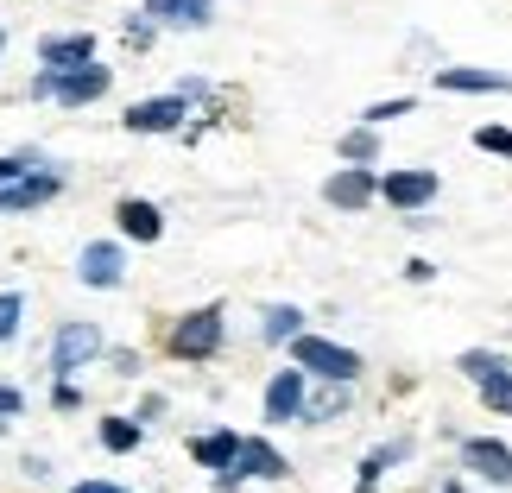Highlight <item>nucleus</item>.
<instances>
[{
    "label": "nucleus",
    "mask_w": 512,
    "mask_h": 493,
    "mask_svg": "<svg viewBox=\"0 0 512 493\" xmlns=\"http://www.w3.org/2000/svg\"><path fill=\"white\" fill-rule=\"evenodd\" d=\"M228 342V310L222 304H196L184 317L159 323V354L165 361H215Z\"/></svg>",
    "instance_id": "f257e3e1"
},
{
    "label": "nucleus",
    "mask_w": 512,
    "mask_h": 493,
    "mask_svg": "<svg viewBox=\"0 0 512 493\" xmlns=\"http://www.w3.org/2000/svg\"><path fill=\"white\" fill-rule=\"evenodd\" d=\"M51 405L57 411H76V405H83V386H76V380H57L51 386Z\"/></svg>",
    "instance_id": "c756f323"
},
{
    "label": "nucleus",
    "mask_w": 512,
    "mask_h": 493,
    "mask_svg": "<svg viewBox=\"0 0 512 493\" xmlns=\"http://www.w3.org/2000/svg\"><path fill=\"white\" fill-rule=\"evenodd\" d=\"M373 152H380V133L373 127H354L336 140V159H348V165H373Z\"/></svg>",
    "instance_id": "412c9836"
},
{
    "label": "nucleus",
    "mask_w": 512,
    "mask_h": 493,
    "mask_svg": "<svg viewBox=\"0 0 512 493\" xmlns=\"http://www.w3.org/2000/svg\"><path fill=\"white\" fill-rule=\"evenodd\" d=\"M70 493H127V487H114V481H76Z\"/></svg>",
    "instance_id": "f704fd0d"
},
{
    "label": "nucleus",
    "mask_w": 512,
    "mask_h": 493,
    "mask_svg": "<svg viewBox=\"0 0 512 493\" xmlns=\"http://www.w3.org/2000/svg\"><path fill=\"white\" fill-rule=\"evenodd\" d=\"M114 89V70L95 57V64H83V70H64L57 76V89H51V102L57 108H89V102H102V95Z\"/></svg>",
    "instance_id": "39448f33"
},
{
    "label": "nucleus",
    "mask_w": 512,
    "mask_h": 493,
    "mask_svg": "<svg viewBox=\"0 0 512 493\" xmlns=\"http://www.w3.org/2000/svg\"><path fill=\"white\" fill-rule=\"evenodd\" d=\"M373 196H386L392 209H424V203H437V171H380Z\"/></svg>",
    "instance_id": "0eeeda50"
},
{
    "label": "nucleus",
    "mask_w": 512,
    "mask_h": 493,
    "mask_svg": "<svg viewBox=\"0 0 512 493\" xmlns=\"http://www.w3.org/2000/svg\"><path fill=\"white\" fill-rule=\"evenodd\" d=\"M411 108H418V102H411V95H392V102H373V108L361 114V121H367L373 133H380L386 121H399V114H411Z\"/></svg>",
    "instance_id": "a878e982"
},
{
    "label": "nucleus",
    "mask_w": 512,
    "mask_h": 493,
    "mask_svg": "<svg viewBox=\"0 0 512 493\" xmlns=\"http://www.w3.org/2000/svg\"><path fill=\"white\" fill-rule=\"evenodd\" d=\"M108 361H114L121 380H133V373H140V348H108Z\"/></svg>",
    "instance_id": "2f4dec72"
},
{
    "label": "nucleus",
    "mask_w": 512,
    "mask_h": 493,
    "mask_svg": "<svg viewBox=\"0 0 512 493\" xmlns=\"http://www.w3.org/2000/svg\"><path fill=\"white\" fill-rule=\"evenodd\" d=\"M234 456H241V437H234V430H215V437H196L190 443V462H203L209 475H228Z\"/></svg>",
    "instance_id": "a211bd4d"
},
{
    "label": "nucleus",
    "mask_w": 512,
    "mask_h": 493,
    "mask_svg": "<svg viewBox=\"0 0 512 493\" xmlns=\"http://www.w3.org/2000/svg\"><path fill=\"white\" fill-rule=\"evenodd\" d=\"M348 399H354V386L323 380V392H304V411H298V418H304V424H336L342 411H348Z\"/></svg>",
    "instance_id": "f3484780"
},
{
    "label": "nucleus",
    "mask_w": 512,
    "mask_h": 493,
    "mask_svg": "<svg viewBox=\"0 0 512 493\" xmlns=\"http://www.w3.org/2000/svg\"><path fill=\"white\" fill-rule=\"evenodd\" d=\"M405 279H411V285H430V279H437V266H430V260H411Z\"/></svg>",
    "instance_id": "72a5a7b5"
},
{
    "label": "nucleus",
    "mask_w": 512,
    "mask_h": 493,
    "mask_svg": "<svg viewBox=\"0 0 512 493\" xmlns=\"http://www.w3.org/2000/svg\"><path fill=\"white\" fill-rule=\"evenodd\" d=\"M121 38H127V51H152V38H159V26H152V19H146V13H133Z\"/></svg>",
    "instance_id": "bb28decb"
},
{
    "label": "nucleus",
    "mask_w": 512,
    "mask_h": 493,
    "mask_svg": "<svg viewBox=\"0 0 512 493\" xmlns=\"http://www.w3.org/2000/svg\"><path fill=\"white\" fill-rule=\"evenodd\" d=\"M114 228H121V241H133V247H152V241H165V209L146 203V196H121V203H114Z\"/></svg>",
    "instance_id": "1a4fd4ad"
},
{
    "label": "nucleus",
    "mask_w": 512,
    "mask_h": 493,
    "mask_svg": "<svg viewBox=\"0 0 512 493\" xmlns=\"http://www.w3.org/2000/svg\"><path fill=\"white\" fill-rule=\"evenodd\" d=\"M51 89H57V70H38L26 95H32V102H51Z\"/></svg>",
    "instance_id": "473e14b6"
},
{
    "label": "nucleus",
    "mask_w": 512,
    "mask_h": 493,
    "mask_svg": "<svg viewBox=\"0 0 512 493\" xmlns=\"http://www.w3.org/2000/svg\"><path fill=\"white\" fill-rule=\"evenodd\" d=\"M373 165H342V171H329V184H323V203L329 209H367L373 203Z\"/></svg>",
    "instance_id": "f8f14e48"
},
{
    "label": "nucleus",
    "mask_w": 512,
    "mask_h": 493,
    "mask_svg": "<svg viewBox=\"0 0 512 493\" xmlns=\"http://www.w3.org/2000/svg\"><path fill=\"white\" fill-rule=\"evenodd\" d=\"M437 89H443V95H512V76L456 64V70H437Z\"/></svg>",
    "instance_id": "dca6fc26"
},
{
    "label": "nucleus",
    "mask_w": 512,
    "mask_h": 493,
    "mask_svg": "<svg viewBox=\"0 0 512 493\" xmlns=\"http://www.w3.org/2000/svg\"><path fill=\"white\" fill-rule=\"evenodd\" d=\"M260 335H266V342H298V335H304V310L298 304H272Z\"/></svg>",
    "instance_id": "aec40b11"
},
{
    "label": "nucleus",
    "mask_w": 512,
    "mask_h": 493,
    "mask_svg": "<svg viewBox=\"0 0 512 493\" xmlns=\"http://www.w3.org/2000/svg\"><path fill=\"white\" fill-rule=\"evenodd\" d=\"M184 121H190V102H184V95H152V102H133L121 114L127 133H177Z\"/></svg>",
    "instance_id": "6e6552de"
},
{
    "label": "nucleus",
    "mask_w": 512,
    "mask_h": 493,
    "mask_svg": "<svg viewBox=\"0 0 512 493\" xmlns=\"http://www.w3.org/2000/svg\"><path fill=\"white\" fill-rule=\"evenodd\" d=\"M0 51H7V32H0Z\"/></svg>",
    "instance_id": "c9c22d12"
},
{
    "label": "nucleus",
    "mask_w": 512,
    "mask_h": 493,
    "mask_svg": "<svg viewBox=\"0 0 512 493\" xmlns=\"http://www.w3.org/2000/svg\"><path fill=\"white\" fill-rule=\"evenodd\" d=\"M19 411H26V392H19V386H0V430H7Z\"/></svg>",
    "instance_id": "c85d7f7f"
},
{
    "label": "nucleus",
    "mask_w": 512,
    "mask_h": 493,
    "mask_svg": "<svg viewBox=\"0 0 512 493\" xmlns=\"http://www.w3.org/2000/svg\"><path fill=\"white\" fill-rule=\"evenodd\" d=\"M291 367H298L304 380H342V386L361 380V354L329 342V335H298V342H291Z\"/></svg>",
    "instance_id": "f03ea898"
},
{
    "label": "nucleus",
    "mask_w": 512,
    "mask_h": 493,
    "mask_svg": "<svg viewBox=\"0 0 512 493\" xmlns=\"http://www.w3.org/2000/svg\"><path fill=\"white\" fill-rule=\"evenodd\" d=\"M64 196V171H26L19 184H7L0 190V215H26V209H45V203H57Z\"/></svg>",
    "instance_id": "423d86ee"
},
{
    "label": "nucleus",
    "mask_w": 512,
    "mask_h": 493,
    "mask_svg": "<svg viewBox=\"0 0 512 493\" xmlns=\"http://www.w3.org/2000/svg\"><path fill=\"white\" fill-rule=\"evenodd\" d=\"M475 146L494 152V159H512V133L506 127H475Z\"/></svg>",
    "instance_id": "cd10ccee"
},
{
    "label": "nucleus",
    "mask_w": 512,
    "mask_h": 493,
    "mask_svg": "<svg viewBox=\"0 0 512 493\" xmlns=\"http://www.w3.org/2000/svg\"><path fill=\"white\" fill-rule=\"evenodd\" d=\"M380 475H386V462H380V449H373V456L361 462V481H354V493H373V487H380Z\"/></svg>",
    "instance_id": "7c9ffc66"
},
{
    "label": "nucleus",
    "mask_w": 512,
    "mask_h": 493,
    "mask_svg": "<svg viewBox=\"0 0 512 493\" xmlns=\"http://www.w3.org/2000/svg\"><path fill=\"white\" fill-rule=\"evenodd\" d=\"M234 475L241 481H285L291 475V462L272 449L266 437H241V456H234Z\"/></svg>",
    "instance_id": "2eb2a0df"
},
{
    "label": "nucleus",
    "mask_w": 512,
    "mask_h": 493,
    "mask_svg": "<svg viewBox=\"0 0 512 493\" xmlns=\"http://www.w3.org/2000/svg\"><path fill=\"white\" fill-rule=\"evenodd\" d=\"M481 399H487V411H500V418H512V367H500V373H481Z\"/></svg>",
    "instance_id": "4be33fe9"
},
{
    "label": "nucleus",
    "mask_w": 512,
    "mask_h": 493,
    "mask_svg": "<svg viewBox=\"0 0 512 493\" xmlns=\"http://www.w3.org/2000/svg\"><path fill=\"white\" fill-rule=\"evenodd\" d=\"M76 279H83L89 291H121V279H127L121 241H89L83 253H76Z\"/></svg>",
    "instance_id": "20e7f679"
},
{
    "label": "nucleus",
    "mask_w": 512,
    "mask_h": 493,
    "mask_svg": "<svg viewBox=\"0 0 512 493\" xmlns=\"http://www.w3.org/2000/svg\"><path fill=\"white\" fill-rule=\"evenodd\" d=\"M38 64L57 70V76L95 64V32H45V38H38Z\"/></svg>",
    "instance_id": "9d476101"
},
{
    "label": "nucleus",
    "mask_w": 512,
    "mask_h": 493,
    "mask_svg": "<svg viewBox=\"0 0 512 493\" xmlns=\"http://www.w3.org/2000/svg\"><path fill=\"white\" fill-rule=\"evenodd\" d=\"M304 392H310V380H304V373L298 367H285V373H272V386H266V424H291V418H298V411H304Z\"/></svg>",
    "instance_id": "4468645a"
},
{
    "label": "nucleus",
    "mask_w": 512,
    "mask_h": 493,
    "mask_svg": "<svg viewBox=\"0 0 512 493\" xmlns=\"http://www.w3.org/2000/svg\"><path fill=\"white\" fill-rule=\"evenodd\" d=\"M26 171H45V152H7V159H0V190H7V184H19V177H26Z\"/></svg>",
    "instance_id": "5701e85b"
},
{
    "label": "nucleus",
    "mask_w": 512,
    "mask_h": 493,
    "mask_svg": "<svg viewBox=\"0 0 512 493\" xmlns=\"http://www.w3.org/2000/svg\"><path fill=\"white\" fill-rule=\"evenodd\" d=\"M462 468L481 475V481H494V487H512V449L500 437H468L462 443Z\"/></svg>",
    "instance_id": "9b49d317"
},
{
    "label": "nucleus",
    "mask_w": 512,
    "mask_h": 493,
    "mask_svg": "<svg viewBox=\"0 0 512 493\" xmlns=\"http://www.w3.org/2000/svg\"><path fill=\"white\" fill-rule=\"evenodd\" d=\"M95 437H102L108 456H133V449L146 443V424H133V418H102V430H95Z\"/></svg>",
    "instance_id": "6ab92c4d"
},
{
    "label": "nucleus",
    "mask_w": 512,
    "mask_h": 493,
    "mask_svg": "<svg viewBox=\"0 0 512 493\" xmlns=\"http://www.w3.org/2000/svg\"><path fill=\"white\" fill-rule=\"evenodd\" d=\"M140 13L152 26H171V32H203L215 19V0H146Z\"/></svg>",
    "instance_id": "ddd939ff"
},
{
    "label": "nucleus",
    "mask_w": 512,
    "mask_h": 493,
    "mask_svg": "<svg viewBox=\"0 0 512 493\" xmlns=\"http://www.w3.org/2000/svg\"><path fill=\"white\" fill-rule=\"evenodd\" d=\"M108 354V342H102V329L95 323H57V335H51V373L57 380H76L89 361H102Z\"/></svg>",
    "instance_id": "7ed1b4c3"
},
{
    "label": "nucleus",
    "mask_w": 512,
    "mask_h": 493,
    "mask_svg": "<svg viewBox=\"0 0 512 493\" xmlns=\"http://www.w3.org/2000/svg\"><path fill=\"white\" fill-rule=\"evenodd\" d=\"M456 367L468 373V380H481V373H500V367H512V361H506V354H494V348H468Z\"/></svg>",
    "instance_id": "b1692460"
},
{
    "label": "nucleus",
    "mask_w": 512,
    "mask_h": 493,
    "mask_svg": "<svg viewBox=\"0 0 512 493\" xmlns=\"http://www.w3.org/2000/svg\"><path fill=\"white\" fill-rule=\"evenodd\" d=\"M19 317H26V298H19V291H0V348L19 335Z\"/></svg>",
    "instance_id": "393cba45"
}]
</instances>
